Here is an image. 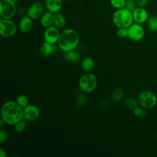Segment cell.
I'll return each instance as SVG.
<instances>
[{"label":"cell","mask_w":157,"mask_h":157,"mask_svg":"<svg viewBox=\"0 0 157 157\" xmlns=\"http://www.w3.org/2000/svg\"><path fill=\"white\" fill-rule=\"evenodd\" d=\"M132 111H133L134 114L136 116H137L140 118H145V117L147 115L146 111L145 110V109H144V108L142 109L139 107H137Z\"/></svg>","instance_id":"25"},{"label":"cell","mask_w":157,"mask_h":157,"mask_svg":"<svg viewBox=\"0 0 157 157\" xmlns=\"http://www.w3.org/2000/svg\"><path fill=\"white\" fill-rule=\"evenodd\" d=\"M112 21L118 28H128L134 21L132 12L125 7L117 9L112 15Z\"/></svg>","instance_id":"3"},{"label":"cell","mask_w":157,"mask_h":157,"mask_svg":"<svg viewBox=\"0 0 157 157\" xmlns=\"http://www.w3.org/2000/svg\"><path fill=\"white\" fill-rule=\"evenodd\" d=\"M156 15H157V10H156Z\"/></svg>","instance_id":"37"},{"label":"cell","mask_w":157,"mask_h":157,"mask_svg":"<svg viewBox=\"0 0 157 157\" xmlns=\"http://www.w3.org/2000/svg\"><path fill=\"white\" fill-rule=\"evenodd\" d=\"M155 139H156V140H157V133H156V135H155Z\"/></svg>","instance_id":"35"},{"label":"cell","mask_w":157,"mask_h":157,"mask_svg":"<svg viewBox=\"0 0 157 157\" xmlns=\"http://www.w3.org/2000/svg\"><path fill=\"white\" fill-rule=\"evenodd\" d=\"M16 102L23 108L28 105V99L24 94H19L17 98Z\"/></svg>","instance_id":"23"},{"label":"cell","mask_w":157,"mask_h":157,"mask_svg":"<svg viewBox=\"0 0 157 157\" xmlns=\"http://www.w3.org/2000/svg\"><path fill=\"white\" fill-rule=\"evenodd\" d=\"M8 139V134L4 130L1 129L0 131V142L1 144L6 142Z\"/></svg>","instance_id":"30"},{"label":"cell","mask_w":157,"mask_h":157,"mask_svg":"<svg viewBox=\"0 0 157 157\" xmlns=\"http://www.w3.org/2000/svg\"><path fill=\"white\" fill-rule=\"evenodd\" d=\"M66 1H69V0H66Z\"/></svg>","instance_id":"38"},{"label":"cell","mask_w":157,"mask_h":157,"mask_svg":"<svg viewBox=\"0 0 157 157\" xmlns=\"http://www.w3.org/2000/svg\"><path fill=\"white\" fill-rule=\"evenodd\" d=\"M44 7L41 2H36L31 4L27 9L26 15L33 20H37L42 16Z\"/></svg>","instance_id":"11"},{"label":"cell","mask_w":157,"mask_h":157,"mask_svg":"<svg viewBox=\"0 0 157 157\" xmlns=\"http://www.w3.org/2000/svg\"><path fill=\"white\" fill-rule=\"evenodd\" d=\"M59 35L60 32L59 29L55 26H50L46 28L44 33V37L45 41L52 44H55L56 43H58Z\"/></svg>","instance_id":"10"},{"label":"cell","mask_w":157,"mask_h":157,"mask_svg":"<svg viewBox=\"0 0 157 157\" xmlns=\"http://www.w3.org/2000/svg\"><path fill=\"white\" fill-rule=\"evenodd\" d=\"M57 48L55 44H50L46 41L43 42L39 48V52L41 55L47 56L51 54H55Z\"/></svg>","instance_id":"14"},{"label":"cell","mask_w":157,"mask_h":157,"mask_svg":"<svg viewBox=\"0 0 157 157\" xmlns=\"http://www.w3.org/2000/svg\"><path fill=\"white\" fill-rule=\"evenodd\" d=\"M11 1H13V2H16V1H18V0H11Z\"/></svg>","instance_id":"36"},{"label":"cell","mask_w":157,"mask_h":157,"mask_svg":"<svg viewBox=\"0 0 157 157\" xmlns=\"http://www.w3.org/2000/svg\"><path fill=\"white\" fill-rule=\"evenodd\" d=\"M17 13L15 2L11 0L0 1V15L2 18L11 19Z\"/></svg>","instance_id":"6"},{"label":"cell","mask_w":157,"mask_h":157,"mask_svg":"<svg viewBox=\"0 0 157 157\" xmlns=\"http://www.w3.org/2000/svg\"><path fill=\"white\" fill-rule=\"evenodd\" d=\"M86 103V98L83 94H78L76 98V104L79 107L84 106Z\"/></svg>","instance_id":"27"},{"label":"cell","mask_w":157,"mask_h":157,"mask_svg":"<svg viewBox=\"0 0 157 157\" xmlns=\"http://www.w3.org/2000/svg\"><path fill=\"white\" fill-rule=\"evenodd\" d=\"M97 83L98 80L95 75L91 73H87L80 78L78 80V87L82 91L90 93L95 90Z\"/></svg>","instance_id":"4"},{"label":"cell","mask_w":157,"mask_h":157,"mask_svg":"<svg viewBox=\"0 0 157 157\" xmlns=\"http://www.w3.org/2000/svg\"><path fill=\"white\" fill-rule=\"evenodd\" d=\"M23 117V109L17 102L8 101L6 102L1 110V118L6 124L14 125L21 120Z\"/></svg>","instance_id":"1"},{"label":"cell","mask_w":157,"mask_h":157,"mask_svg":"<svg viewBox=\"0 0 157 157\" xmlns=\"http://www.w3.org/2000/svg\"><path fill=\"white\" fill-rule=\"evenodd\" d=\"M128 37L133 41H140L145 36V29L141 24L133 23L128 28Z\"/></svg>","instance_id":"8"},{"label":"cell","mask_w":157,"mask_h":157,"mask_svg":"<svg viewBox=\"0 0 157 157\" xmlns=\"http://www.w3.org/2000/svg\"><path fill=\"white\" fill-rule=\"evenodd\" d=\"M139 102L133 98H128L124 101V105L129 110H133L135 108L138 107Z\"/></svg>","instance_id":"22"},{"label":"cell","mask_w":157,"mask_h":157,"mask_svg":"<svg viewBox=\"0 0 157 157\" xmlns=\"http://www.w3.org/2000/svg\"><path fill=\"white\" fill-rule=\"evenodd\" d=\"M53 25L58 29L63 28L66 25V18L64 16L59 12L53 13Z\"/></svg>","instance_id":"16"},{"label":"cell","mask_w":157,"mask_h":157,"mask_svg":"<svg viewBox=\"0 0 157 157\" xmlns=\"http://www.w3.org/2000/svg\"><path fill=\"white\" fill-rule=\"evenodd\" d=\"M17 31L16 24L10 19L1 18L0 34L6 38L10 37L15 35Z\"/></svg>","instance_id":"7"},{"label":"cell","mask_w":157,"mask_h":157,"mask_svg":"<svg viewBox=\"0 0 157 157\" xmlns=\"http://www.w3.org/2000/svg\"><path fill=\"white\" fill-rule=\"evenodd\" d=\"M26 128V123L24 120H20L14 124V129L16 132H21L25 130Z\"/></svg>","instance_id":"26"},{"label":"cell","mask_w":157,"mask_h":157,"mask_svg":"<svg viewBox=\"0 0 157 157\" xmlns=\"http://www.w3.org/2000/svg\"><path fill=\"white\" fill-rule=\"evenodd\" d=\"M134 21L140 24L147 22L149 18L148 13L144 7H136L132 12Z\"/></svg>","instance_id":"12"},{"label":"cell","mask_w":157,"mask_h":157,"mask_svg":"<svg viewBox=\"0 0 157 157\" xmlns=\"http://www.w3.org/2000/svg\"><path fill=\"white\" fill-rule=\"evenodd\" d=\"M147 25L148 29L151 31H157V15H153L149 17L147 21Z\"/></svg>","instance_id":"21"},{"label":"cell","mask_w":157,"mask_h":157,"mask_svg":"<svg viewBox=\"0 0 157 157\" xmlns=\"http://www.w3.org/2000/svg\"><path fill=\"white\" fill-rule=\"evenodd\" d=\"M45 7L47 10L52 13L59 12L63 6L62 0H45Z\"/></svg>","instance_id":"13"},{"label":"cell","mask_w":157,"mask_h":157,"mask_svg":"<svg viewBox=\"0 0 157 157\" xmlns=\"http://www.w3.org/2000/svg\"><path fill=\"white\" fill-rule=\"evenodd\" d=\"M6 124V123L4 122V121L1 118V121H0V126L2 127L4 124Z\"/></svg>","instance_id":"34"},{"label":"cell","mask_w":157,"mask_h":157,"mask_svg":"<svg viewBox=\"0 0 157 157\" xmlns=\"http://www.w3.org/2000/svg\"><path fill=\"white\" fill-rule=\"evenodd\" d=\"M7 153L6 152L5 150H4L3 149L1 148L0 149V156L1 157H7Z\"/></svg>","instance_id":"33"},{"label":"cell","mask_w":157,"mask_h":157,"mask_svg":"<svg viewBox=\"0 0 157 157\" xmlns=\"http://www.w3.org/2000/svg\"><path fill=\"white\" fill-rule=\"evenodd\" d=\"M23 109V119L27 121H34L40 116V111L39 109L34 105L28 104Z\"/></svg>","instance_id":"9"},{"label":"cell","mask_w":157,"mask_h":157,"mask_svg":"<svg viewBox=\"0 0 157 157\" xmlns=\"http://www.w3.org/2000/svg\"><path fill=\"white\" fill-rule=\"evenodd\" d=\"M79 42L78 33L72 29H66L60 33L58 44L64 52L74 50Z\"/></svg>","instance_id":"2"},{"label":"cell","mask_w":157,"mask_h":157,"mask_svg":"<svg viewBox=\"0 0 157 157\" xmlns=\"http://www.w3.org/2000/svg\"><path fill=\"white\" fill-rule=\"evenodd\" d=\"M128 28H120L117 31V34L121 38H124L128 37Z\"/></svg>","instance_id":"29"},{"label":"cell","mask_w":157,"mask_h":157,"mask_svg":"<svg viewBox=\"0 0 157 157\" xmlns=\"http://www.w3.org/2000/svg\"><path fill=\"white\" fill-rule=\"evenodd\" d=\"M124 94V91L123 88H118L113 90L111 94V98L112 100L114 102H119L122 99Z\"/></svg>","instance_id":"20"},{"label":"cell","mask_w":157,"mask_h":157,"mask_svg":"<svg viewBox=\"0 0 157 157\" xmlns=\"http://www.w3.org/2000/svg\"><path fill=\"white\" fill-rule=\"evenodd\" d=\"M138 102L140 107L145 109H152L157 104V96L153 92L145 90L139 94Z\"/></svg>","instance_id":"5"},{"label":"cell","mask_w":157,"mask_h":157,"mask_svg":"<svg viewBox=\"0 0 157 157\" xmlns=\"http://www.w3.org/2000/svg\"><path fill=\"white\" fill-rule=\"evenodd\" d=\"M94 66V62L91 58L86 57L85 58L81 63V67L82 69L86 72H89L91 71Z\"/></svg>","instance_id":"19"},{"label":"cell","mask_w":157,"mask_h":157,"mask_svg":"<svg viewBox=\"0 0 157 157\" xmlns=\"http://www.w3.org/2000/svg\"><path fill=\"white\" fill-rule=\"evenodd\" d=\"M19 27L23 33H29L33 28V19L28 15L23 16L19 22Z\"/></svg>","instance_id":"15"},{"label":"cell","mask_w":157,"mask_h":157,"mask_svg":"<svg viewBox=\"0 0 157 157\" xmlns=\"http://www.w3.org/2000/svg\"><path fill=\"white\" fill-rule=\"evenodd\" d=\"M126 0H110L111 6L116 9H120L125 7Z\"/></svg>","instance_id":"24"},{"label":"cell","mask_w":157,"mask_h":157,"mask_svg":"<svg viewBox=\"0 0 157 157\" xmlns=\"http://www.w3.org/2000/svg\"><path fill=\"white\" fill-rule=\"evenodd\" d=\"M53 13L48 11L44 13L40 18L41 25L45 28L52 26L53 25Z\"/></svg>","instance_id":"17"},{"label":"cell","mask_w":157,"mask_h":157,"mask_svg":"<svg viewBox=\"0 0 157 157\" xmlns=\"http://www.w3.org/2000/svg\"><path fill=\"white\" fill-rule=\"evenodd\" d=\"M26 12H27V10H25L23 7H20L17 9V13L18 15H21V16H23V15L25 14V13H26Z\"/></svg>","instance_id":"32"},{"label":"cell","mask_w":157,"mask_h":157,"mask_svg":"<svg viewBox=\"0 0 157 157\" xmlns=\"http://www.w3.org/2000/svg\"><path fill=\"white\" fill-rule=\"evenodd\" d=\"M64 56L67 61L75 63H78L80 61V55L78 53L74 50L65 52Z\"/></svg>","instance_id":"18"},{"label":"cell","mask_w":157,"mask_h":157,"mask_svg":"<svg viewBox=\"0 0 157 157\" xmlns=\"http://www.w3.org/2000/svg\"><path fill=\"white\" fill-rule=\"evenodd\" d=\"M137 7H145L148 4V0H136Z\"/></svg>","instance_id":"31"},{"label":"cell","mask_w":157,"mask_h":157,"mask_svg":"<svg viewBox=\"0 0 157 157\" xmlns=\"http://www.w3.org/2000/svg\"><path fill=\"white\" fill-rule=\"evenodd\" d=\"M124 7L132 12L136 7H137L136 0H126Z\"/></svg>","instance_id":"28"}]
</instances>
